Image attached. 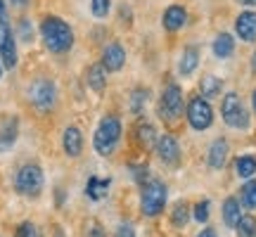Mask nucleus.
<instances>
[{
    "label": "nucleus",
    "instance_id": "obj_1",
    "mask_svg": "<svg viewBox=\"0 0 256 237\" xmlns=\"http://www.w3.org/2000/svg\"><path fill=\"white\" fill-rule=\"evenodd\" d=\"M40 36L50 52L62 55L74 46V31L62 17H46L40 24Z\"/></svg>",
    "mask_w": 256,
    "mask_h": 237
},
{
    "label": "nucleus",
    "instance_id": "obj_2",
    "mask_svg": "<svg viewBox=\"0 0 256 237\" xmlns=\"http://www.w3.org/2000/svg\"><path fill=\"white\" fill-rule=\"evenodd\" d=\"M220 116H223V124L232 130H247L252 126V116H249V110L242 104L240 95L235 90H230L223 95L220 100Z\"/></svg>",
    "mask_w": 256,
    "mask_h": 237
},
{
    "label": "nucleus",
    "instance_id": "obj_3",
    "mask_svg": "<svg viewBox=\"0 0 256 237\" xmlns=\"http://www.w3.org/2000/svg\"><path fill=\"white\" fill-rule=\"evenodd\" d=\"M185 114V95L178 83H166L159 98V118L164 124H176Z\"/></svg>",
    "mask_w": 256,
    "mask_h": 237
},
{
    "label": "nucleus",
    "instance_id": "obj_4",
    "mask_svg": "<svg viewBox=\"0 0 256 237\" xmlns=\"http://www.w3.org/2000/svg\"><path fill=\"white\" fill-rule=\"evenodd\" d=\"M121 140V121L119 116H104L100 121V126L92 136V145L98 150V154L110 156L114 154V150L119 147Z\"/></svg>",
    "mask_w": 256,
    "mask_h": 237
},
{
    "label": "nucleus",
    "instance_id": "obj_5",
    "mask_svg": "<svg viewBox=\"0 0 256 237\" xmlns=\"http://www.w3.org/2000/svg\"><path fill=\"white\" fill-rule=\"evenodd\" d=\"M185 118H188V126L192 130H197V133H204V130H209L214 126V107H211V102L206 98H202V95H192L188 104H185Z\"/></svg>",
    "mask_w": 256,
    "mask_h": 237
},
{
    "label": "nucleus",
    "instance_id": "obj_6",
    "mask_svg": "<svg viewBox=\"0 0 256 237\" xmlns=\"http://www.w3.org/2000/svg\"><path fill=\"white\" fill-rule=\"evenodd\" d=\"M166 202H168V188H166V182L152 178L147 185H142L140 211H142L145 216H150V218L159 216V214L166 209Z\"/></svg>",
    "mask_w": 256,
    "mask_h": 237
},
{
    "label": "nucleus",
    "instance_id": "obj_7",
    "mask_svg": "<svg viewBox=\"0 0 256 237\" xmlns=\"http://www.w3.org/2000/svg\"><path fill=\"white\" fill-rule=\"evenodd\" d=\"M43 182H46V176H43L40 166L24 164L14 176V190L24 197H36L38 192L43 190Z\"/></svg>",
    "mask_w": 256,
    "mask_h": 237
},
{
    "label": "nucleus",
    "instance_id": "obj_8",
    "mask_svg": "<svg viewBox=\"0 0 256 237\" xmlns=\"http://www.w3.org/2000/svg\"><path fill=\"white\" fill-rule=\"evenodd\" d=\"M26 95H28V102L38 112H50L57 104V86L50 78H36V81H31Z\"/></svg>",
    "mask_w": 256,
    "mask_h": 237
},
{
    "label": "nucleus",
    "instance_id": "obj_9",
    "mask_svg": "<svg viewBox=\"0 0 256 237\" xmlns=\"http://www.w3.org/2000/svg\"><path fill=\"white\" fill-rule=\"evenodd\" d=\"M154 150H156V156L162 159V164H166V166H178L180 164V142H178V138L176 136H171V133L159 136Z\"/></svg>",
    "mask_w": 256,
    "mask_h": 237
},
{
    "label": "nucleus",
    "instance_id": "obj_10",
    "mask_svg": "<svg viewBox=\"0 0 256 237\" xmlns=\"http://www.w3.org/2000/svg\"><path fill=\"white\" fill-rule=\"evenodd\" d=\"M188 19H190V14H188L185 5L174 2V5H168V8L164 10V14H162V26H164L166 31L176 34V31H180V28L188 26Z\"/></svg>",
    "mask_w": 256,
    "mask_h": 237
},
{
    "label": "nucleus",
    "instance_id": "obj_11",
    "mask_svg": "<svg viewBox=\"0 0 256 237\" xmlns=\"http://www.w3.org/2000/svg\"><path fill=\"white\" fill-rule=\"evenodd\" d=\"M235 34L242 43H256V12L242 10L235 17Z\"/></svg>",
    "mask_w": 256,
    "mask_h": 237
},
{
    "label": "nucleus",
    "instance_id": "obj_12",
    "mask_svg": "<svg viewBox=\"0 0 256 237\" xmlns=\"http://www.w3.org/2000/svg\"><path fill=\"white\" fill-rule=\"evenodd\" d=\"M102 66L107 69V72H121L124 69V64H126V50H124V46L121 43H116V40H112V43H107L104 46V50H102Z\"/></svg>",
    "mask_w": 256,
    "mask_h": 237
},
{
    "label": "nucleus",
    "instance_id": "obj_13",
    "mask_svg": "<svg viewBox=\"0 0 256 237\" xmlns=\"http://www.w3.org/2000/svg\"><path fill=\"white\" fill-rule=\"evenodd\" d=\"M62 150L66 156L78 159L83 152V133L76 126H66L62 133Z\"/></svg>",
    "mask_w": 256,
    "mask_h": 237
},
{
    "label": "nucleus",
    "instance_id": "obj_14",
    "mask_svg": "<svg viewBox=\"0 0 256 237\" xmlns=\"http://www.w3.org/2000/svg\"><path fill=\"white\" fill-rule=\"evenodd\" d=\"M228 154H230V145L226 138H216L214 142L209 145V152H206V162L214 171H220L226 162H228Z\"/></svg>",
    "mask_w": 256,
    "mask_h": 237
},
{
    "label": "nucleus",
    "instance_id": "obj_15",
    "mask_svg": "<svg viewBox=\"0 0 256 237\" xmlns=\"http://www.w3.org/2000/svg\"><path fill=\"white\" fill-rule=\"evenodd\" d=\"M235 36L230 34V31H220L216 34V38L211 40V52L216 60H230V57L235 55Z\"/></svg>",
    "mask_w": 256,
    "mask_h": 237
},
{
    "label": "nucleus",
    "instance_id": "obj_16",
    "mask_svg": "<svg viewBox=\"0 0 256 237\" xmlns=\"http://www.w3.org/2000/svg\"><path fill=\"white\" fill-rule=\"evenodd\" d=\"M19 136V121L17 116H8L0 124V152H8L14 147Z\"/></svg>",
    "mask_w": 256,
    "mask_h": 237
},
{
    "label": "nucleus",
    "instance_id": "obj_17",
    "mask_svg": "<svg viewBox=\"0 0 256 237\" xmlns=\"http://www.w3.org/2000/svg\"><path fill=\"white\" fill-rule=\"evenodd\" d=\"M200 66V48L197 46H188L180 52V60H178V74L180 76H192Z\"/></svg>",
    "mask_w": 256,
    "mask_h": 237
},
{
    "label": "nucleus",
    "instance_id": "obj_18",
    "mask_svg": "<svg viewBox=\"0 0 256 237\" xmlns=\"http://www.w3.org/2000/svg\"><path fill=\"white\" fill-rule=\"evenodd\" d=\"M223 223L228 226V228H238V223H240V218L244 216L242 214V204H240V200L238 197H228V200L223 202Z\"/></svg>",
    "mask_w": 256,
    "mask_h": 237
},
{
    "label": "nucleus",
    "instance_id": "obj_19",
    "mask_svg": "<svg viewBox=\"0 0 256 237\" xmlns=\"http://www.w3.org/2000/svg\"><path fill=\"white\" fill-rule=\"evenodd\" d=\"M112 188V178H100V176H90L88 178V182H86V194L90 197L92 202L102 200L104 194H107V190Z\"/></svg>",
    "mask_w": 256,
    "mask_h": 237
},
{
    "label": "nucleus",
    "instance_id": "obj_20",
    "mask_svg": "<svg viewBox=\"0 0 256 237\" xmlns=\"http://www.w3.org/2000/svg\"><path fill=\"white\" fill-rule=\"evenodd\" d=\"M136 138H138V142L142 147H154L156 145V140H159V136H156V128L154 124H150V121H138V126H136Z\"/></svg>",
    "mask_w": 256,
    "mask_h": 237
},
{
    "label": "nucleus",
    "instance_id": "obj_21",
    "mask_svg": "<svg viewBox=\"0 0 256 237\" xmlns=\"http://www.w3.org/2000/svg\"><path fill=\"white\" fill-rule=\"evenodd\" d=\"M235 174L242 180H249L256 176V154H240L235 159Z\"/></svg>",
    "mask_w": 256,
    "mask_h": 237
},
{
    "label": "nucleus",
    "instance_id": "obj_22",
    "mask_svg": "<svg viewBox=\"0 0 256 237\" xmlns=\"http://www.w3.org/2000/svg\"><path fill=\"white\" fill-rule=\"evenodd\" d=\"M220 90H223V81H220L218 76H214V74H206V76L200 81V95L206 98V100L218 98Z\"/></svg>",
    "mask_w": 256,
    "mask_h": 237
},
{
    "label": "nucleus",
    "instance_id": "obj_23",
    "mask_svg": "<svg viewBox=\"0 0 256 237\" xmlns=\"http://www.w3.org/2000/svg\"><path fill=\"white\" fill-rule=\"evenodd\" d=\"M104 86H107V69L102 66V62L92 64L90 69H88V88L95 92H102Z\"/></svg>",
    "mask_w": 256,
    "mask_h": 237
},
{
    "label": "nucleus",
    "instance_id": "obj_24",
    "mask_svg": "<svg viewBox=\"0 0 256 237\" xmlns=\"http://www.w3.org/2000/svg\"><path fill=\"white\" fill-rule=\"evenodd\" d=\"M192 218V209H190V204L185 200L180 202H176L174 204V209H171V223H174L176 228H185L188 223H190Z\"/></svg>",
    "mask_w": 256,
    "mask_h": 237
},
{
    "label": "nucleus",
    "instance_id": "obj_25",
    "mask_svg": "<svg viewBox=\"0 0 256 237\" xmlns=\"http://www.w3.org/2000/svg\"><path fill=\"white\" fill-rule=\"evenodd\" d=\"M150 102V90L147 88H133L130 90V102H128V110L133 114H142V110Z\"/></svg>",
    "mask_w": 256,
    "mask_h": 237
},
{
    "label": "nucleus",
    "instance_id": "obj_26",
    "mask_svg": "<svg viewBox=\"0 0 256 237\" xmlns=\"http://www.w3.org/2000/svg\"><path fill=\"white\" fill-rule=\"evenodd\" d=\"M240 204L247 206L249 211L256 209V178H249L242 185V190H240Z\"/></svg>",
    "mask_w": 256,
    "mask_h": 237
},
{
    "label": "nucleus",
    "instance_id": "obj_27",
    "mask_svg": "<svg viewBox=\"0 0 256 237\" xmlns=\"http://www.w3.org/2000/svg\"><path fill=\"white\" fill-rule=\"evenodd\" d=\"M0 62L5 69H14L17 66V46H14V38H10L8 46L0 50Z\"/></svg>",
    "mask_w": 256,
    "mask_h": 237
},
{
    "label": "nucleus",
    "instance_id": "obj_28",
    "mask_svg": "<svg viewBox=\"0 0 256 237\" xmlns=\"http://www.w3.org/2000/svg\"><path fill=\"white\" fill-rule=\"evenodd\" d=\"M235 230H238V237H256V218L252 214H244Z\"/></svg>",
    "mask_w": 256,
    "mask_h": 237
},
{
    "label": "nucleus",
    "instance_id": "obj_29",
    "mask_svg": "<svg viewBox=\"0 0 256 237\" xmlns=\"http://www.w3.org/2000/svg\"><path fill=\"white\" fill-rule=\"evenodd\" d=\"M211 216V200H200L192 206V218L197 223H206Z\"/></svg>",
    "mask_w": 256,
    "mask_h": 237
},
{
    "label": "nucleus",
    "instance_id": "obj_30",
    "mask_svg": "<svg viewBox=\"0 0 256 237\" xmlns=\"http://www.w3.org/2000/svg\"><path fill=\"white\" fill-rule=\"evenodd\" d=\"M128 171L133 174V180H136L138 185H147V182L152 180V178H150V166L147 164H128Z\"/></svg>",
    "mask_w": 256,
    "mask_h": 237
},
{
    "label": "nucleus",
    "instance_id": "obj_31",
    "mask_svg": "<svg viewBox=\"0 0 256 237\" xmlns=\"http://www.w3.org/2000/svg\"><path fill=\"white\" fill-rule=\"evenodd\" d=\"M110 10H112V0H90V12H92V17L104 19L107 14H110Z\"/></svg>",
    "mask_w": 256,
    "mask_h": 237
},
{
    "label": "nucleus",
    "instance_id": "obj_32",
    "mask_svg": "<svg viewBox=\"0 0 256 237\" xmlns=\"http://www.w3.org/2000/svg\"><path fill=\"white\" fill-rule=\"evenodd\" d=\"M19 40L22 43H31L34 40V24L28 19H22L19 22Z\"/></svg>",
    "mask_w": 256,
    "mask_h": 237
},
{
    "label": "nucleus",
    "instance_id": "obj_33",
    "mask_svg": "<svg viewBox=\"0 0 256 237\" xmlns=\"http://www.w3.org/2000/svg\"><path fill=\"white\" fill-rule=\"evenodd\" d=\"M14 237H38V230H36V226H34L31 220H24V223H19L17 226Z\"/></svg>",
    "mask_w": 256,
    "mask_h": 237
},
{
    "label": "nucleus",
    "instance_id": "obj_34",
    "mask_svg": "<svg viewBox=\"0 0 256 237\" xmlns=\"http://www.w3.org/2000/svg\"><path fill=\"white\" fill-rule=\"evenodd\" d=\"M10 38H14V36H12V28H10V24L5 22V17H2V19H0V50L8 46Z\"/></svg>",
    "mask_w": 256,
    "mask_h": 237
},
{
    "label": "nucleus",
    "instance_id": "obj_35",
    "mask_svg": "<svg viewBox=\"0 0 256 237\" xmlns=\"http://www.w3.org/2000/svg\"><path fill=\"white\" fill-rule=\"evenodd\" d=\"M116 237H136V228L130 223H121L116 228Z\"/></svg>",
    "mask_w": 256,
    "mask_h": 237
},
{
    "label": "nucleus",
    "instance_id": "obj_36",
    "mask_svg": "<svg viewBox=\"0 0 256 237\" xmlns=\"http://www.w3.org/2000/svg\"><path fill=\"white\" fill-rule=\"evenodd\" d=\"M86 237H107V232H104V228H102L100 223H90V228H88Z\"/></svg>",
    "mask_w": 256,
    "mask_h": 237
},
{
    "label": "nucleus",
    "instance_id": "obj_37",
    "mask_svg": "<svg viewBox=\"0 0 256 237\" xmlns=\"http://www.w3.org/2000/svg\"><path fill=\"white\" fill-rule=\"evenodd\" d=\"M197 237H218V232H216L214 228H209V226H206V228H202L200 232H197Z\"/></svg>",
    "mask_w": 256,
    "mask_h": 237
},
{
    "label": "nucleus",
    "instance_id": "obj_38",
    "mask_svg": "<svg viewBox=\"0 0 256 237\" xmlns=\"http://www.w3.org/2000/svg\"><path fill=\"white\" fill-rule=\"evenodd\" d=\"M238 5H242V8H247V10H252L256 5V0H235Z\"/></svg>",
    "mask_w": 256,
    "mask_h": 237
},
{
    "label": "nucleus",
    "instance_id": "obj_39",
    "mask_svg": "<svg viewBox=\"0 0 256 237\" xmlns=\"http://www.w3.org/2000/svg\"><path fill=\"white\" fill-rule=\"evenodd\" d=\"M10 2H12L14 8H26L28 5V0H10Z\"/></svg>",
    "mask_w": 256,
    "mask_h": 237
},
{
    "label": "nucleus",
    "instance_id": "obj_40",
    "mask_svg": "<svg viewBox=\"0 0 256 237\" xmlns=\"http://www.w3.org/2000/svg\"><path fill=\"white\" fill-rule=\"evenodd\" d=\"M249 66H252V72L256 74V50L252 52V60H249Z\"/></svg>",
    "mask_w": 256,
    "mask_h": 237
},
{
    "label": "nucleus",
    "instance_id": "obj_41",
    "mask_svg": "<svg viewBox=\"0 0 256 237\" xmlns=\"http://www.w3.org/2000/svg\"><path fill=\"white\" fill-rule=\"evenodd\" d=\"M252 110H254V114H256V88L252 90Z\"/></svg>",
    "mask_w": 256,
    "mask_h": 237
},
{
    "label": "nucleus",
    "instance_id": "obj_42",
    "mask_svg": "<svg viewBox=\"0 0 256 237\" xmlns=\"http://www.w3.org/2000/svg\"><path fill=\"white\" fill-rule=\"evenodd\" d=\"M5 12H8V10H5V2H2V0H0V19L5 17Z\"/></svg>",
    "mask_w": 256,
    "mask_h": 237
},
{
    "label": "nucleus",
    "instance_id": "obj_43",
    "mask_svg": "<svg viewBox=\"0 0 256 237\" xmlns=\"http://www.w3.org/2000/svg\"><path fill=\"white\" fill-rule=\"evenodd\" d=\"M57 202H60V204L64 202V190H57Z\"/></svg>",
    "mask_w": 256,
    "mask_h": 237
},
{
    "label": "nucleus",
    "instance_id": "obj_44",
    "mask_svg": "<svg viewBox=\"0 0 256 237\" xmlns=\"http://www.w3.org/2000/svg\"><path fill=\"white\" fill-rule=\"evenodd\" d=\"M0 78H2V64H0Z\"/></svg>",
    "mask_w": 256,
    "mask_h": 237
}]
</instances>
